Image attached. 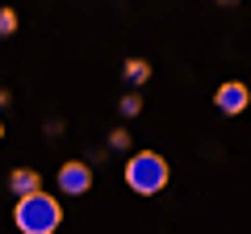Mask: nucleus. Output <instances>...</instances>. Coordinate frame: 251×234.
<instances>
[{
    "mask_svg": "<svg viewBox=\"0 0 251 234\" xmlns=\"http://www.w3.org/2000/svg\"><path fill=\"white\" fill-rule=\"evenodd\" d=\"M13 222H17L21 234H54L59 222H63V205H59V197L34 188V192H25V197H17Z\"/></svg>",
    "mask_w": 251,
    "mask_h": 234,
    "instance_id": "nucleus-1",
    "label": "nucleus"
},
{
    "mask_svg": "<svg viewBox=\"0 0 251 234\" xmlns=\"http://www.w3.org/2000/svg\"><path fill=\"white\" fill-rule=\"evenodd\" d=\"M168 180H172V171H168V159H163L159 151H134L130 159H126V184H130L138 197L163 192Z\"/></svg>",
    "mask_w": 251,
    "mask_h": 234,
    "instance_id": "nucleus-2",
    "label": "nucleus"
},
{
    "mask_svg": "<svg viewBox=\"0 0 251 234\" xmlns=\"http://www.w3.org/2000/svg\"><path fill=\"white\" fill-rule=\"evenodd\" d=\"M88 188H92V167H88V163L72 159V163H63V167H59V192H63V197H84Z\"/></svg>",
    "mask_w": 251,
    "mask_h": 234,
    "instance_id": "nucleus-3",
    "label": "nucleus"
},
{
    "mask_svg": "<svg viewBox=\"0 0 251 234\" xmlns=\"http://www.w3.org/2000/svg\"><path fill=\"white\" fill-rule=\"evenodd\" d=\"M214 105L222 109L226 117H234V113H243V109L251 105V92H247V84H239V80H226L222 88L214 92Z\"/></svg>",
    "mask_w": 251,
    "mask_h": 234,
    "instance_id": "nucleus-4",
    "label": "nucleus"
},
{
    "mask_svg": "<svg viewBox=\"0 0 251 234\" xmlns=\"http://www.w3.org/2000/svg\"><path fill=\"white\" fill-rule=\"evenodd\" d=\"M9 188H13V197H25V192L42 188V176H38L34 167H13L9 171Z\"/></svg>",
    "mask_w": 251,
    "mask_h": 234,
    "instance_id": "nucleus-5",
    "label": "nucleus"
},
{
    "mask_svg": "<svg viewBox=\"0 0 251 234\" xmlns=\"http://www.w3.org/2000/svg\"><path fill=\"white\" fill-rule=\"evenodd\" d=\"M122 80L130 84V88H143V84L151 80V63H147V59H126L122 63Z\"/></svg>",
    "mask_w": 251,
    "mask_h": 234,
    "instance_id": "nucleus-6",
    "label": "nucleus"
},
{
    "mask_svg": "<svg viewBox=\"0 0 251 234\" xmlns=\"http://www.w3.org/2000/svg\"><path fill=\"white\" fill-rule=\"evenodd\" d=\"M117 113H122V117H138V113H143V96H138V88L122 92V100H117Z\"/></svg>",
    "mask_w": 251,
    "mask_h": 234,
    "instance_id": "nucleus-7",
    "label": "nucleus"
},
{
    "mask_svg": "<svg viewBox=\"0 0 251 234\" xmlns=\"http://www.w3.org/2000/svg\"><path fill=\"white\" fill-rule=\"evenodd\" d=\"M13 34H17V13L4 4V9H0V38H13Z\"/></svg>",
    "mask_w": 251,
    "mask_h": 234,
    "instance_id": "nucleus-8",
    "label": "nucleus"
},
{
    "mask_svg": "<svg viewBox=\"0 0 251 234\" xmlns=\"http://www.w3.org/2000/svg\"><path fill=\"white\" fill-rule=\"evenodd\" d=\"M109 146H113V151H130V134H126V130H113V134H109Z\"/></svg>",
    "mask_w": 251,
    "mask_h": 234,
    "instance_id": "nucleus-9",
    "label": "nucleus"
},
{
    "mask_svg": "<svg viewBox=\"0 0 251 234\" xmlns=\"http://www.w3.org/2000/svg\"><path fill=\"white\" fill-rule=\"evenodd\" d=\"M0 142H4V117H0Z\"/></svg>",
    "mask_w": 251,
    "mask_h": 234,
    "instance_id": "nucleus-10",
    "label": "nucleus"
},
{
    "mask_svg": "<svg viewBox=\"0 0 251 234\" xmlns=\"http://www.w3.org/2000/svg\"><path fill=\"white\" fill-rule=\"evenodd\" d=\"M218 4H239V0H218Z\"/></svg>",
    "mask_w": 251,
    "mask_h": 234,
    "instance_id": "nucleus-11",
    "label": "nucleus"
}]
</instances>
